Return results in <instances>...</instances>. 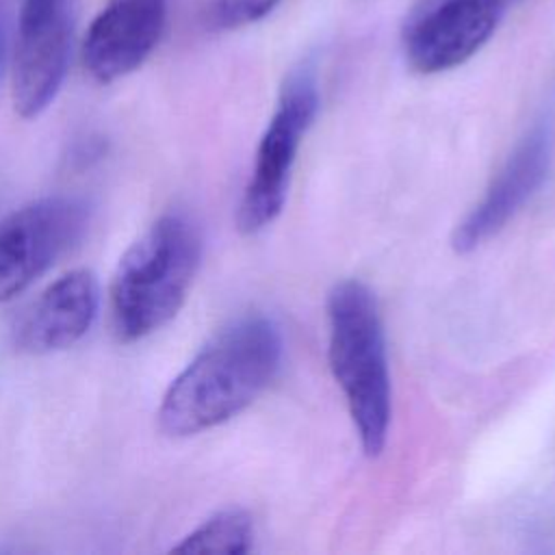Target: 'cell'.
I'll list each match as a JSON object with an SVG mask.
<instances>
[{"label":"cell","mask_w":555,"mask_h":555,"mask_svg":"<svg viewBox=\"0 0 555 555\" xmlns=\"http://www.w3.org/2000/svg\"><path fill=\"white\" fill-rule=\"evenodd\" d=\"M100 310V286L91 271L74 269L46 286L15 319V349L46 356L76 345Z\"/></svg>","instance_id":"cell-10"},{"label":"cell","mask_w":555,"mask_h":555,"mask_svg":"<svg viewBox=\"0 0 555 555\" xmlns=\"http://www.w3.org/2000/svg\"><path fill=\"white\" fill-rule=\"evenodd\" d=\"M330 369L340 386L366 455L382 453L390 427V373L377 301L358 280L338 282L327 297Z\"/></svg>","instance_id":"cell-3"},{"label":"cell","mask_w":555,"mask_h":555,"mask_svg":"<svg viewBox=\"0 0 555 555\" xmlns=\"http://www.w3.org/2000/svg\"><path fill=\"white\" fill-rule=\"evenodd\" d=\"M202 260L197 225L180 212L156 219L119 258L108 301L119 340L134 343L167 325L184 306Z\"/></svg>","instance_id":"cell-2"},{"label":"cell","mask_w":555,"mask_h":555,"mask_svg":"<svg viewBox=\"0 0 555 555\" xmlns=\"http://www.w3.org/2000/svg\"><path fill=\"white\" fill-rule=\"evenodd\" d=\"M280 0H215L212 24L219 28H238L269 15Z\"/></svg>","instance_id":"cell-12"},{"label":"cell","mask_w":555,"mask_h":555,"mask_svg":"<svg viewBox=\"0 0 555 555\" xmlns=\"http://www.w3.org/2000/svg\"><path fill=\"white\" fill-rule=\"evenodd\" d=\"M282 334L267 317H245L221 330L173 377L156 421L171 438L212 429L243 412L278 375Z\"/></svg>","instance_id":"cell-1"},{"label":"cell","mask_w":555,"mask_h":555,"mask_svg":"<svg viewBox=\"0 0 555 555\" xmlns=\"http://www.w3.org/2000/svg\"><path fill=\"white\" fill-rule=\"evenodd\" d=\"M551 165V137L544 128L531 130L492 178L483 197L455 225L451 245L468 254L492 238L542 186Z\"/></svg>","instance_id":"cell-9"},{"label":"cell","mask_w":555,"mask_h":555,"mask_svg":"<svg viewBox=\"0 0 555 555\" xmlns=\"http://www.w3.org/2000/svg\"><path fill=\"white\" fill-rule=\"evenodd\" d=\"M72 52V0H24L13 54V106L41 115L63 87Z\"/></svg>","instance_id":"cell-6"},{"label":"cell","mask_w":555,"mask_h":555,"mask_svg":"<svg viewBox=\"0 0 555 555\" xmlns=\"http://www.w3.org/2000/svg\"><path fill=\"white\" fill-rule=\"evenodd\" d=\"M319 108L317 82L310 72L293 74L278 100L256 150L251 178L238 204L236 223L245 234L267 228L286 202L297 150Z\"/></svg>","instance_id":"cell-4"},{"label":"cell","mask_w":555,"mask_h":555,"mask_svg":"<svg viewBox=\"0 0 555 555\" xmlns=\"http://www.w3.org/2000/svg\"><path fill=\"white\" fill-rule=\"evenodd\" d=\"M4 63H7V17L0 2V78L4 72Z\"/></svg>","instance_id":"cell-13"},{"label":"cell","mask_w":555,"mask_h":555,"mask_svg":"<svg viewBox=\"0 0 555 555\" xmlns=\"http://www.w3.org/2000/svg\"><path fill=\"white\" fill-rule=\"evenodd\" d=\"M254 546V522L243 509H223L206 518L178 544L173 553H225L243 555Z\"/></svg>","instance_id":"cell-11"},{"label":"cell","mask_w":555,"mask_h":555,"mask_svg":"<svg viewBox=\"0 0 555 555\" xmlns=\"http://www.w3.org/2000/svg\"><path fill=\"white\" fill-rule=\"evenodd\" d=\"M514 0H429L408 24L410 65L438 74L468 61L496 30Z\"/></svg>","instance_id":"cell-7"},{"label":"cell","mask_w":555,"mask_h":555,"mask_svg":"<svg viewBox=\"0 0 555 555\" xmlns=\"http://www.w3.org/2000/svg\"><path fill=\"white\" fill-rule=\"evenodd\" d=\"M89 204L46 195L0 219V304L26 291L87 230Z\"/></svg>","instance_id":"cell-5"},{"label":"cell","mask_w":555,"mask_h":555,"mask_svg":"<svg viewBox=\"0 0 555 555\" xmlns=\"http://www.w3.org/2000/svg\"><path fill=\"white\" fill-rule=\"evenodd\" d=\"M165 24L167 0H108L85 37V69L98 82L132 74L158 46Z\"/></svg>","instance_id":"cell-8"}]
</instances>
